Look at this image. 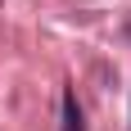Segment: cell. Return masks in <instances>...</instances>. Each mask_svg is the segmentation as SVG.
Masks as SVG:
<instances>
[{"label": "cell", "mask_w": 131, "mask_h": 131, "mask_svg": "<svg viewBox=\"0 0 131 131\" xmlns=\"http://www.w3.org/2000/svg\"><path fill=\"white\" fill-rule=\"evenodd\" d=\"M59 131H86V122H81V104H77L72 91H63V100H59Z\"/></svg>", "instance_id": "6da1fadb"}]
</instances>
